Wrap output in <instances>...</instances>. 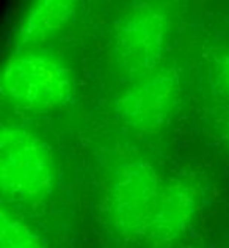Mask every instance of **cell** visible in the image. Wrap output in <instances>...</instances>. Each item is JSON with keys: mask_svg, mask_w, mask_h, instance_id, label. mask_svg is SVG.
<instances>
[{"mask_svg": "<svg viewBox=\"0 0 229 248\" xmlns=\"http://www.w3.org/2000/svg\"><path fill=\"white\" fill-rule=\"evenodd\" d=\"M76 77L60 55L46 49H17L3 63L0 93L24 112L47 113L74 97Z\"/></svg>", "mask_w": 229, "mask_h": 248, "instance_id": "obj_1", "label": "cell"}, {"mask_svg": "<svg viewBox=\"0 0 229 248\" xmlns=\"http://www.w3.org/2000/svg\"><path fill=\"white\" fill-rule=\"evenodd\" d=\"M173 30V13L163 2H134L116 17L110 57L127 83L159 69Z\"/></svg>", "mask_w": 229, "mask_h": 248, "instance_id": "obj_2", "label": "cell"}, {"mask_svg": "<svg viewBox=\"0 0 229 248\" xmlns=\"http://www.w3.org/2000/svg\"><path fill=\"white\" fill-rule=\"evenodd\" d=\"M58 182L57 162L41 137L21 124L0 129V188L11 203L41 204Z\"/></svg>", "mask_w": 229, "mask_h": 248, "instance_id": "obj_3", "label": "cell"}, {"mask_svg": "<svg viewBox=\"0 0 229 248\" xmlns=\"http://www.w3.org/2000/svg\"><path fill=\"white\" fill-rule=\"evenodd\" d=\"M162 176L146 159L122 160L113 170L104 197L108 228L124 240L145 239L160 190Z\"/></svg>", "mask_w": 229, "mask_h": 248, "instance_id": "obj_4", "label": "cell"}, {"mask_svg": "<svg viewBox=\"0 0 229 248\" xmlns=\"http://www.w3.org/2000/svg\"><path fill=\"white\" fill-rule=\"evenodd\" d=\"M182 101V80L178 69L160 66L141 79L129 82L116 96L115 112L127 129L141 135L165 130Z\"/></svg>", "mask_w": 229, "mask_h": 248, "instance_id": "obj_5", "label": "cell"}, {"mask_svg": "<svg viewBox=\"0 0 229 248\" xmlns=\"http://www.w3.org/2000/svg\"><path fill=\"white\" fill-rule=\"evenodd\" d=\"M204 200V184L195 174H179L163 182L149 220L145 240L154 248H168L190 231Z\"/></svg>", "mask_w": 229, "mask_h": 248, "instance_id": "obj_6", "label": "cell"}, {"mask_svg": "<svg viewBox=\"0 0 229 248\" xmlns=\"http://www.w3.org/2000/svg\"><path fill=\"white\" fill-rule=\"evenodd\" d=\"M77 3L73 0H38L19 19L15 41L19 49H41L73 22Z\"/></svg>", "mask_w": 229, "mask_h": 248, "instance_id": "obj_7", "label": "cell"}, {"mask_svg": "<svg viewBox=\"0 0 229 248\" xmlns=\"http://www.w3.org/2000/svg\"><path fill=\"white\" fill-rule=\"evenodd\" d=\"M0 248H47L43 237L6 204L0 209Z\"/></svg>", "mask_w": 229, "mask_h": 248, "instance_id": "obj_8", "label": "cell"}, {"mask_svg": "<svg viewBox=\"0 0 229 248\" xmlns=\"http://www.w3.org/2000/svg\"><path fill=\"white\" fill-rule=\"evenodd\" d=\"M214 76L221 93L229 99V49L223 50L217 57L214 66Z\"/></svg>", "mask_w": 229, "mask_h": 248, "instance_id": "obj_9", "label": "cell"}, {"mask_svg": "<svg viewBox=\"0 0 229 248\" xmlns=\"http://www.w3.org/2000/svg\"><path fill=\"white\" fill-rule=\"evenodd\" d=\"M226 140L229 143V123H228V126H226Z\"/></svg>", "mask_w": 229, "mask_h": 248, "instance_id": "obj_10", "label": "cell"}]
</instances>
